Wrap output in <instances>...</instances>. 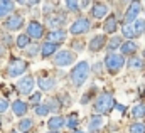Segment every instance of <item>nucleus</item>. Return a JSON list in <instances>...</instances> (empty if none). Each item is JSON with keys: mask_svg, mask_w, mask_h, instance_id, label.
<instances>
[{"mask_svg": "<svg viewBox=\"0 0 145 133\" xmlns=\"http://www.w3.org/2000/svg\"><path fill=\"white\" fill-rule=\"evenodd\" d=\"M91 3L89 2H79V7H89Z\"/></svg>", "mask_w": 145, "mask_h": 133, "instance_id": "41", "label": "nucleus"}, {"mask_svg": "<svg viewBox=\"0 0 145 133\" xmlns=\"http://www.w3.org/2000/svg\"><path fill=\"white\" fill-rule=\"evenodd\" d=\"M32 128H34V121L31 118H22L19 121V132L20 133H29Z\"/></svg>", "mask_w": 145, "mask_h": 133, "instance_id": "25", "label": "nucleus"}, {"mask_svg": "<svg viewBox=\"0 0 145 133\" xmlns=\"http://www.w3.org/2000/svg\"><path fill=\"white\" fill-rule=\"evenodd\" d=\"M68 37V34L64 29H57V31H51L49 35H47V42H52V44H61L64 42Z\"/></svg>", "mask_w": 145, "mask_h": 133, "instance_id": "16", "label": "nucleus"}, {"mask_svg": "<svg viewBox=\"0 0 145 133\" xmlns=\"http://www.w3.org/2000/svg\"><path fill=\"white\" fill-rule=\"evenodd\" d=\"M3 52H5V49H3V47H2V46H0V57H2V56H3Z\"/></svg>", "mask_w": 145, "mask_h": 133, "instance_id": "42", "label": "nucleus"}, {"mask_svg": "<svg viewBox=\"0 0 145 133\" xmlns=\"http://www.w3.org/2000/svg\"><path fill=\"white\" fill-rule=\"evenodd\" d=\"M37 84H39V89H42V91H51V89L56 88L57 81H56L54 78H51V76H40V78L37 79Z\"/></svg>", "mask_w": 145, "mask_h": 133, "instance_id": "14", "label": "nucleus"}, {"mask_svg": "<svg viewBox=\"0 0 145 133\" xmlns=\"http://www.w3.org/2000/svg\"><path fill=\"white\" fill-rule=\"evenodd\" d=\"M0 126H2V123H0Z\"/></svg>", "mask_w": 145, "mask_h": 133, "instance_id": "46", "label": "nucleus"}, {"mask_svg": "<svg viewBox=\"0 0 145 133\" xmlns=\"http://www.w3.org/2000/svg\"><path fill=\"white\" fill-rule=\"evenodd\" d=\"M27 35L31 39H40V37H44V25L40 22H37V20L29 22V25H27Z\"/></svg>", "mask_w": 145, "mask_h": 133, "instance_id": "10", "label": "nucleus"}, {"mask_svg": "<svg viewBox=\"0 0 145 133\" xmlns=\"http://www.w3.org/2000/svg\"><path fill=\"white\" fill-rule=\"evenodd\" d=\"M8 110V101L5 98H0V113H5Z\"/></svg>", "mask_w": 145, "mask_h": 133, "instance_id": "37", "label": "nucleus"}, {"mask_svg": "<svg viewBox=\"0 0 145 133\" xmlns=\"http://www.w3.org/2000/svg\"><path fill=\"white\" fill-rule=\"evenodd\" d=\"M47 25L51 27V31H57L64 22H66V15L64 14H54V15H47L46 19Z\"/></svg>", "mask_w": 145, "mask_h": 133, "instance_id": "12", "label": "nucleus"}, {"mask_svg": "<svg viewBox=\"0 0 145 133\" xmlns=\"http://www.w3.org/2000/svg\"><path fill=\"white\" fill-rule=\"evenodd\" d=\"M108 12H110V7L106 3H93L91 10H89L93 19H103V17L108 15Z\"/></svg>", "mask_w": 145, "mask_h": 133, "instance_id": "11", "label": "nucleus"}, {"mask_svg": "<svg viewBox=\"0 0 145 133\" xmlns=\"http://www.w3.org/2000/svg\"><path fill=\"white\" fill-rule=\"evenodd\" d=\"M39 51H40V49H39V46L32 44V46H29V47L25 49V54H27V56H31V57H34V56L39 54Z\"/></svg>", "mask_w": 145, "mask_h": 133, "instance_id": "35", "label": "nucleus"}, {"mask_svg": "<svg viewBox=\"0 0 145 133\" xmlns=\"http://www.w3.org/2000/svg\"><path fill=\"white\" fill-rule=\"evenodd\" d=\"M140 2H132L125 12V24H133L137 19H138V14H140Z\"/></svg>", "mask_w": 145, "mask_h": 133, "instance_id": "9", "label": "nucleus"}, {"mask_svg": "<svg viewBox=\"0 0 145 133\" xmlns=\"http://www.w3.org/2000/svg\"><path fill=\"white\" fill-rule=\"evenodd\" d=\"M72 47H74V51H78V52H81L84 46H83V42H81V40H79V42H78V40H74V42H72Z\"/></svg>", "mask_w": 145, "mask_h": 133, "instance_id": "38", "label": "nucleus"}, {"mask_svg": "<svg viewBox=\"0 0 145 133\" xmlns=\"http://www.w3.org/2000/svg\"><path fill=\"white\" fill-rule=\"evenodd\" d=\"M57 52V44H52V42H44L42 47H40V56L42 57H51L52 54Z\"/></svg>", "mask_w": 145, "mask_h": 133, "instance_id": "21", "label": "nucleus"}, {"mask_svg": "<svg viewBox=\"0 0 145 133\" xmlns=\"http://www.w3.org/2000/svg\"><path fill=\"white\" fill-rule=\"evenodd\" d=\"M64 5H66V8H68L69 12H78V10L81 8V7H79V2H76V0H68Z\"/></svg>", "mask_w": 145, "mask_h": 133, "instance_id": "34", "label": "nucleus"}, {"mask_svg": "<svg viewBox=\"0 0 145 133\" xmlns=\"http://www.w3.org/2000/svg\"><path fill=\"white\" fill-rule=\"evenodd\" d=\"M89 27H91V22H89V19H88V17H78V19L71 24L69 32H71L72 35H81V34L88 32V31H89Z\"/></svg>", "mask_w": 145, "mask_h": 133, "instance_id": "6", "label": "nucleus"}, {"mask_svg": "<svg viewBox=\"0 0 145 133\" xmlns=\"http://www.w3.org/2000/svg\"><path fill=\"white\" fill-rule=\"evenodd\" d=\"M46 106L49 108V111H54V113H56V111H59V110L63 108V104L59 103V98H51V100L46 103Z\"/></svg>", "mask_w": 145, "mask_h": 133, "instance_id": "31", "label": "nucleus"}, {"mask_svg": "<svg viewBox=\"0 0 145 133\" xmlns=\"http://www.w3.org/2000/svg\"><path fill=\"white\" fill-rule=\"evenodd\" d=\"M103 125H105L103 116H101V115H93V116L89 118L88 130H89V133H96V132H100V130L103 128Z\"/></svg>", "mask_w": 145, "mask_h": 133, "instance_id": "15", "label": "nucleus"}, {"mask_svg": "<svg viewBox=\"0 0 145 133\" xmlns=\"http://www.w3.org/2000/svg\"><path fill=\"white\" fill-rule=\"evenodd\" d=\"M27 110H29V104H27L25 101L15 100L12 103V111H14L15 116H24V115L27 113Z\"/></svg>", "mask_w": 145, "mask_h": 133, "instance_id": "17", "label": "nucleus"}, {"mask_svg": "<svg viewBox=\"0 0 145 133\" xmlns=\"http://www.w3.org/2000/svg\"><path fill=\"white\" fill-rule=\"evenodd\" d=\"M137 49H138V46H137L133 40H125V42L121 44V47H120L121 56H135Z\"/></svg>", "mask_w": 145, "mask_h": 133, "instance_id": "20", "label": "nucleus"}, {"mask_svg": "<svg viewBox=\"0 0 145 133\" xmlns=\"http://www.w3.org/2000/svg\"><path fill=\"white\" fill-rule=\"evenodd\" d=\"M34 78L32 76H24L22 79H19L17 83V91L20 95H32V89H34Z\"/></svg>", "mask_w": 145, "mask_h": 133, "instance_id": "8", "label": "nucleus"}, {"mask_svg": "<svg viewBox=\"0 0 145 133\" xmlns=\"http://www.w3.org/2000/svg\"><path fill=\"white\" fill-rule=\"evenodd\" d=\"M121 44H123L121 35H113L108 42H106V49H108L110 54H111V52H115L116 49H120V47H121Z\"/></svg>", "mask_w": 145, "mask_h": 133, "instance_id": "22", "label": "nucleus"}, {"mask_svg": "<svg viewBox=\"0 0 145 133\" xmlns=\"http://www.w3.org/2000/svg\"><path fill=\"white\" fill-rule=\"evenodd\" d=\"M63 126H64V118H63V116H59V115L51 116V118H49V121H47V128H49L51 132H59Z\"/></svg>", "mask_w": 145, "mask_h": 133, "instance_id": "18", "label": "nucleus"}, {"mask_svg": "<svg viewBox=\"0 0 145 133\" xmlns=\"http://www.w3.org/2000/svg\"><path fill=\"white\" fill-rule=\"evenodd\" d=\"M51 7H54V3H46V5H44V14H49V12L52 10Z\"/></svg>", "mask_w": 145, "mask_h": 133, "instance_id": "40", "label": "nucleus"}, {"mask_svg": "<svg viewBox=\"0 0 145 133\" xmlns=\"http://www.w3.org/2000/svg\"><path fill=\"white\" fill-rule=\"evenodd\" d=\"M132 116L140 120V118H145V103H138L132 108Z\"/></svg>", "mask_w": 145, "mask_h": 133, "instance_id": "28", "label": "nucleus"}, {"mask_svg": "<svg viewBox=\"0 0 145 133\" xmlns=\"http://www.w3.org/2000/svg\"><path fill=\"white\" fill-rule=\"evenodd\" d=\"M72 133H84V132H83V130H74Z\"/></svg>", "mask_w": 145, "mask_h": 133, "instance_id": "43", "label": "nucleus"}, {"mask_svg": "<svg viewBox=\"0 0 145 133\" xmlns=\"http://www.w3.org/2000/svg\"><path fill=\"white\" fill-rule=\"evenodd\" d=\"M127 66L130 67V69H142V67H144V59H140V57H137V56H132V57L127 61Z\"/></svg>", "mask_w": 145, "mask_h": 133, "instance_id": "29", "label": "nucleus"}, {"mask_svg": "<svg viewBox=\"0 0 145 133\" xmlns=\"http://www.w3.org/2000/svg\"><path fill=\"white\" fill-rule=\"evenodd\" d=\"M115 110H116L118 113H125V106L120 104V103H115Z\"/></svg>", "mask_w": 145, "mask_h": 133, "instance_id": "39", "label": "nucleus"}, {"mask_svg": "<svg viewBox=\"0 0 145 133\" xmlns=\"http://www.w3.org/2000/svg\"><path fill=\"white\" fill-rule=\"evenodd\" d=\"M29 64L24 61V59H14L8 67H7V76L8 78H17V76H22L25 71H27Z\"/></svg>", "mask_w": 145, "mask_h": 133, "instance_id": "5", "label": "nucleus"}, {"mask_svg": "<svg viewBox=\"0 0 145 133\" xmlns=\"http://www.w3.org/2000/svg\"><path fill=\"white\" fill-rule=\"evenodd\" d=\"M121 35H123L125 39H128V40H132L133 37H137V34L133 31V25H132V24H123V25H121Z\"/></svg>", "mask_w": 145, "mask_h": 133, "instance_id": "27", "label": "nucleus"}, {"mask_svg": "<svg viewBox=\"0 0 145 133\" xmlns=\"http://www.w3.org/2000/svg\"><path fill=\"white\" fill-rule=\"evenodd\" d=\"M93 108H95V111H96L98 115H106V113L111 111V108H115V100H113V96H111L110 93L103 91V93H100L98 98L95 100Z\"/></svg>", "mask_w": 145, "mask_h": 133, "instance_id": "2", "label": "nucleus"}, {"mask_svg": "<svg viewBox=\"0 0 145 133\" xmlns=\"http://www.w3.org/2000/svg\"><path fill=\"white\" fill-rule=\"evenodd\" d=\"M40 98H42L40 93H32V95H31V103H32L34 106H37V104H40Z\"/></svg>", "mask_w": 145, "mask_h": 133, "instance_id": "36", "label": "nucleus"}, {"mask_svg": "<svg viewBox=\"0 0 145 133\" xmlns=\"http://www.w3.org/2000/svg\"><path fill=\"white\" fill-rule=\"evenodd\" d=\"M89 72H91V67L89 64L86 63V61H81V63H78L76 66L72 67L71 71V81L72 84L76 86V88H79V86H83L84 83H86V79L89 78Z\"/></svg>", "mask_w": 145, "mask_h": 133, "instance_id": "1", "label": "nucleus"}, {"mask_svg": "<svg viewBox=\"0 0 145 133\" xmlns=\"http://www.w3.org/2000/svg\"><path fill=\"white\" fill-rule=\"evenodd\" d=\"M64 125H66V128H69V130H78V125H79V116H78V113H71L66 120H64Z\"/></svg>", "mask_w": 145, "mask_h": 133, "instance_id": "23", "label": "nucleus"}, {"mask_svg": "<svg viewBox=\"0 0 145 133\" xmlns=\"http://www.w3.org/2000/svg\"><path fill=\"white\" fill-rule=\"evenodd\" d=\"M12 133H20V132H17V130H14V132H12Z\"/></svg>", "mask_w": 145, "mask_h": 133, "instance_id": "44", "label": "nucleus"}, {"mask_svg": "<svg viewBox=\"0 0 145 133\" xmlns=\"http://www.w3.org/2000/svg\"><path fill=\"white\" fill-rule=\"evenodd\" d=\"M3 27L7 31H19V29L24 27V17L22 15H17V14H12V15H8L5 19Z\"/></svg>", "mask_w": 145, "mask_h": 133, "instance_id": "7", "label": "nucleus"}, {"mask_svg": "<svg viewBox=\"0 0 145 133\" xmlns=\"http://www.w3.org/2000/svg\"><path fill=\"white\" fill-rule=\"evenodd\" d=\"M34 111H36L37 116H47V115H49V108L46 106V103H44V104H42V103L37 104L36 108H34Z\"/></svg>", "mask_w": 145, "mask_h": 133, "instance_id": "32", "label": "nucleus"}, {"mask_svg": "<svg viewBox=\"0 0 145 133\" xmlns=\"http://www.w3.org/2000/svg\"><path fill=\"white\" fill-rule=\"evenodd\" d=\"M105 46H106V35H103V34H96V35H93V39L89 40V51H91V52H98V51H101Z\"/></svg>", "mask_w": 145, "mask_h": 133, "instance_id": "13", "label": "nucleus"}, {"mask_svg": "<svg viewBox=\"0 0 145 133\" xmlns=\"http://www.w3.org/2000/svg\"><path fill=\"white\" fill-rule=\"evenodd\" d=\"M132 25H133V31L137 34V37L142 35V34H145V19H137Z\"/></svg>", "mask_w": 145, "mask_h": 133, "instance_id": "30", "label": "nucleus"}, {"mask_svg": "<svg viewBox=\"0 0 145 133\" xmlns=\"http://www.w3.org/2000/svg\"><path fill=\"white\" fill-rule=\"evenodd\" d=\"M14 7H15V3L10 2V0H3V2H0V19L5 17V15H8V14L14 10Z\"/></svg>", "mask_w": 145, "mask_h": 133, "instance_id": "24", "label": "nucleus"}, {"mask_svg": "<svg viewBox=\"0 0 145 133\" xmlns=\"http://www.w3.org/2000/svg\"><path fill=\"white\" fill-rule=\"evenodd\" d=\"M74 61H76V56H74V52L68 51V49H63V51L56 52V56H54V59H52L54 66H57V67L71 66Z\"/></svg>", "mask_w": 145, "mask_h": 133, "instance_id": "4", "label": "nucleus"}, {"mask_svg": "<svg viewBox=\"0 0 145 133\" xmlns=\"http://www.w3.org/2000/svg\"><path fill=\"white\" fill-rule=\"evenodd\" d=\"M15 44H17L19 49H27V47L31 46V37H29L27 34H20V35H17Z\"/></svg>", "mask_w": 145, "mask_h": 133, "instance_id": "26", "label": "nucleus"}, {"mask_svg": "<svg viewBox=\"0 0 145 133\" xmlns=\"http://www.w3.org/2000/svg\"><path fill=\"white\" fill-rule=\"evenodd\" d=\"M103 29H105L106 34L116 32V29H118V19H116V15H108V17H106V20H105V24H103Z\"/></svg>", "mask_w": 145, "mask_h": 133, "instance_id": "19", "label": "nucleus"}, {"mask_svg": "<svg viewBox=\"0 0 145 133\" xmlns=\"http://www.w3.org/2000/svg\"><path fill=\"white\" fill-rule=\"evenodd\" d=\"M125 57L121 56V54H116V52H111L108 54L106 57H105V67L108 69L111 74H116L121 67L125 66Z\"/></svg>", "mask_w": 145, "mask_h": 133, "instance_id": "3", "label": "nucleus"}, {"mask_svg": "<svg viewBox=\"0 0 145 133\" xmlns=\"http://www.w3.org/2000/svg\"><path fill=\"white\" fill-rule=\"evenodd\" d=\"M144 12H145V10H144Z\"/></svg>", "mask_w": 145, "mask_h": 133, "instance_id": "47", "label": "nucleus"}, {"mask_svg": "<svg viewBox=\"0 0 145 133\" xmlns=\"http://www.w3.org/2000/svg\"><path fill=\"white\" fill-rule=\"evenodd\" d=\"M49 133H59V132H49Z\"/></svg>", "mask_w": 145, "mask_h": 133, "instance_id": "45", "label": "nucleus"}, {"mask_svg": "<svg viewBox=\"0 0 145 133\" xmlns=\"http://www.w3.org/2000/svg\"><path fill=\"white\" fill-rule=\"evenodd\" d=\"M130 133H145V125L137 121V123H132L130 125Z\"/></svg>", "mask_w": 145, "mask_h": 133, "instance_id": "33", "label": "nucleus"}]
</instances>
